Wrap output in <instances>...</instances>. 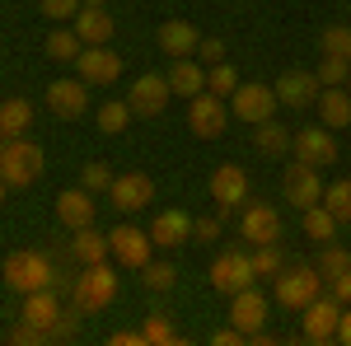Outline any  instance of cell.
<instances>
[{
	"instance_id": "obj_50",
	"label": "cell",
	"mask_w": 351,
	"mask_h": 346,
	"mask_svg": "<svg viewBox=\"0 0 351 346\" xmlns=\"http://www.w3.org/2000/svg\"><path fill=\"white\" fill-rule=\"evenodd\" d=\"M337 342H342V346H351V304L342 309V323H337Z\"/></svg>"
},
{
	"instance_id": "obj_21",
	"label": "cell",
	"mask_w": 351,
	"mask_h": 346,
	"mask_svg": "<svg viewBox=\"0 0 351 346\" xmlns=\"http://www.w3.org/2000/svg\"><path fill=\"white\" fill-rule=\"evenodd\" d=\"M150 239H155V248H183L192 239V215L188 211H160L150 220Z\"/></svg>"
},
{
	"instance_id": "obj_33",
	"label": "cell",
	"mask_w": 351,
	"mask_h": 346,
	"mask_svg": "<svg viewBox=\"0 0 351 346\" xmlns=\"http://www.w3.org/2000/svg\"><path fill=\"white\" fill-rule=\"evenodd\" d=\"M132 117H136V112H132L127 99H108V103L99 108V132H108V136L127 132V122H132Z\"/></svg>"
},
{
	"instance_id": "obj_35",
	"label": "cell",
	"mask_w": 351,
	"mask_h": 346,
	"mask_svg": "<svg viewBox=\"0 0 351 346\" xmlns=\"http://www.w3.org/2000/svg\"><path fill=\"white\" fill-rule=\"evenodd\" d=\"M281 267H286V258H281L276 243H258V248H253V271H258V276H271V281H276Z\"/></svg>"
},
{
	"instance_id": "obj_42",
	"label": "cell",
	"mask_w": 351,
	"mask_h": 346,
	"mask_svg": "<svg viewBox=\"0 0 351 346\" xmlns=\"http://www.w3.org/2000/svg\"><path fill=\"white\" fill-rule=\"evenodd\" d=\"M5 342L10 346H38V342H47V332H43V328H33V323H14V328H10V332H5Z\"/></svg>"
},
{
	"instance_id": "obj_15",
	"label": "cell",
	"mask_w": 351,
	"mask_h": 346,
	"mask_svg": "<svg viewBox=\"0 0 351 346\" xmlns=\"http://www.w3.org/2000/svg\"><path fill=\"white\" fill-rule=\"evenodd\" d=\"M239 239H248L253 248H258V243H276V239H281V215H276V206L253 201V206L239 215Z\"/></svg>"
},
{
	"instance_id": "obj_44",
	"label": "cell",
	"mask_w": 351,
	"mask_h": 346,
	"mask_svg": "<svg viewBox=\"0 0 351 346\" xmlns=\"http://www.w3.org/2000/svg\"><path fill=\"white\" fill-rule=\"evenodd\" d=\"M220 230H225L220 215H197V220H192V239H202V243H216Z\"/></svg>"
},
{
	"instance_id": "obj_6",
	"label": "cell",
	"mask_w": 351,
	"mask_h": 346,
	"mask_svg": "<svg viewBox=\"0 0 351 346\" xmlns=\"http://www.w3.org/2000/svg\"><path fill=\"white\" fill-rule=\"evenodd\" d=\"M108 248H112V262L127 267V271H141V267L150 262V253H155V239H150V230H136V225H117L108 234Z\"/></svg>"
},
{
	"instance_id": "obj_39",
	"label": "cell",
	"mask_w": 351,
	"mask_h": 346,
	"mask_svg": "<svg viewBox=\"0 0 351 346\" xmlns=\"http://www.w3.org/2000/svg\"><path fill=\"white\" fill-rule=\"evenodd\" d=\"M112 178H117V173H112L108 164H84L80 169V187H89V192H108Z\"/></svg>"
},
{
	"instance_id": "obj_18",
	"label": "cell",
	"mask_w": 351,
	"mask_h": 346,
	"mask_svg": "<svg viewBox=\"0 0 351 346\" xmlns=\"http://www.w3.org/2000/svg\"><path fill=\"white\" fill-rule=\"evenodd\" d=\"M276 89V103H286V108H309V103H319V75L314 71H286L281 80L271 84Z\"/></svg>"
},
{
	"instance_id": "obj_1",
	"label": "cell",
	"mask_w": 351,
	"mask_h": 346,
	"mask_svg": "<svg viewBox=\"0 0 351 346\" xmlns=\"http://www.w3.org/2000/svg\"><path fill=\"white\" fill-rule=\"evenodd\" d=\"M5 286L14 295H33V291H47L56 286V271L47 262V253H33V248H19L5 258Z\"/></svg>"
},
{
	"instance_id": "obj_19",
	"label": "cell",
	"mask_w": 351,
	"mask_h": 346,
	"mask_svg": "<svg viewBox=\"0 0 351 346\" xmlns=\"http://www.w3.org/2000/svg\"><path fill=\"white\" fill-rule=\"evenodd\" d=\"M243 197H248V173H243L239 164H220L216 173H211V201H216L220 211H234Z\"/></svg>"
},
{
	"instance_id": "obj_27",
	"label": "cell",
	"mask_w": 351,
	"mask_h": 346,
	"mask_svg": "<svg viewBox=\"0 0 351 346\" xmlns=\"http://www.w3.org/2000/svg\"><path fill=\"white\" fill-rule=\"evenodd\" d=\"M71 258H75L80 267H89V262H108V258H112L108 234H99L94 225H84V230H75V239H71Z\"/></svg>"
},
{
	"instance_id": "obj_9",
	"label": "cell",
	"mask_w": 351,
	"mask_h": 346,
	"mask_svg": "<svg viewBox=\"0 0 351 346\" xmlns=\"http://www.w3.org/2000/svg\"><path fill=\"white\" fill-rule=\"evenodd\" d=\"M281 192H286V201L300 206V211H309V206H319L324 201V178H319V169L314 164L295 160L286 169V178H281Z\"/></svg>"
},
{
	"instance_id": "obj_45",
	"label": "cell",
	"mask_w": 351,
	"mask_h": 346,
	"mask_svg": "<svg viewBox=\"0 0 351 346\" xmlns=\"http://www.w3.org/2000/svg\"><path fill=\"white\" fill-rule=\"evenodd\" d=\"M75 332H80V309H75V314H61V319H56V328H52V337H47V342H71V337H75Z\"/></svg>"
},
{
	"instance_id": "obj_14",
	"label": "cell",
	"mask_w": 351,
	"mask_h": 346,
	"mask_svg": "<svg viewBox=\"0 0 351 346\" xmlns=\"http://www.w3.org/2000/svg\"><path fill=\"white\" fill-rule=\"evenodd\" d=\"M267 295L258 291V286H243L239 295H230V323H234V328H239L243 337H248V332H258V328H263V323H267Z\"/></svg>"
},
{
	"instance_id": "obj_51",
	"label": "cell",
	"mask_w": 351,
	"mask_h": 346,
	"mask_svg": "<svg viewBox=\"0 0 351 346\" xmlns=\"http://www.w3.org/2000/svg\"><path fill=\"white\" fill-rule=\"evenodd\" d=\"M5 192H10V183H5V178H0V201H5Z\"/></svg>"
},
{
	"instance_id": "obj_10",
	"label": "cell",
	"mask_w": 351,
	"mask_h": 346,
	"mask_svg": "<svg viewBox=\"0 0 351 346\" xmlns=\"http://www.w3.org/2000/svg\"><path fill=\"white\" fill-rule=\"evenodd\" d=\"M108 201L122 215L145 211V206L155 201V178H150V173H117V178H112V187H108Z\"/></svg>"
},
{
	"instance_id": "obj_20",
	"label": "cell",
	"mask_w": 351,
	"mask_h": 346,
	"mask_svg": "<svg viewBox=\"0 0 351 346\" xmlns=\"http://www.w3.org/2000/svg\"><path fill=\"white\" fill-rule=\"evenodd\" d=\"M94 192L89 187H66L61 197H56V220L66 225V230H84V225H94Z\"/></svg>"
},
{
	"instance_id": "obj_36",
	"label": "cell",
	"mask_w": 351,
	"mask_h": 346,
	"mask_svg": "<svg viewBox=\"0 0 351 346\" xmlns=\"http://www.w3.org/2000/svg\"><path fill=\"white\" fill-rule=\"evenodd\" d=\"M314 75H319V84H324V89H332V84H347V75H351V61H342V56H324Z\"/></svg>"
},
{
	"instance_id": "obj_37",
	"label": "cell",
	"mask_w": 351,
	"mask_h": 346,
	"mask_svg": "<svg viewBox=\"0 0 351 346\" xmlns=\"http://www.w3.org/2000/svg\"><path fill=\"white\" fill-rule=\"evenodd\" d=\"M145 342L160 346V342H178V332H173V323H169V314H145Z\"/></svg>"
},
{
	"instance_id": "obj_29",
	"label": "cell",
	"mask_w": 351,
	"mask_h": 346,
	"mask_svg": "<svg viewBox=\"0 0 351 346\" xmlns=\"http://www.w3.org/2000/svg\"><path fill=\"white\" fill-rule=\"evenodd\" d=\"M28 127H33V103H28V99H5V103H0V132L14 140V136H24Z\"/></svg>"
},
{
	"instance_id": "obj_47",
	"label": "cell",
	"mask_w": 351,
	"mask_h": 346,
	"mask_svg": "<svg viewBox=\"0 0 351 346\" xmlns=\"http://www.w3.org/2000/svg\"><path fill=\"white\" fill-rule=\"evenodd\" d=\"M328 295L342 299V304H351V267H347V271H337V276L328 281Z\"/></svg>"
},
{
	"instance_id": "obj_40",
	"label": "cell",
	"mask_w": 351,
	"mask_h": 346,
	"mask_svg": "<svg viewBox=\"0 0 351 346\" xmlns=\"http://www.w3.org/2000/svg\"><path fill=\"white\" fill-rule=\"evenodd\" d=\"M347 267H351V253H347V248H337V243H328L324 258H319V276L332 281V276H337V271H347Z\"/></svg>"
},
{
	"instance_id": "obj_48",
	"label": "cell",
	"mask_w": 351,
	"mask_h": 346,
	"mask_svg": "<svg viewBox=\"0 0 351 346\" xmlns=\"http://www.w3.org/2000/svg\"><path fill=\"white\" fill-rule=\"evenodd\" d=\"M108 342L112 346H150V342H145V332H136V328H117Z\"/></svg>"
},
{
	"instance_id": "obj_2",
	"label": "cell",
	"mask_w": 351,
	"mask_h": 346,
	"mask_svg": "<svg viewBox=\"0 0 351 346\" xmlns=\"http://www.w3.org/2000/svg\"><path fill=\"white\" fill-rule=\"evenodd\" d=\"M75 309L80 314H104L112 299H117V271H112L108 262H89L75 276Z\"/></svg>"
},
{
	"instance_id": "obj_43",
	"label": "cell",
	"mask_w": 351,
	"mask_h": 346,
	"mask_svg": "<svg viewBox=\"0 0 351 346\" xmlns=\"http://www.w3.org/2000/svg\"><path fill=\"white\" fill-rule=\"evenodd\" d=\"M38 5H43V14H47L52 24H61V19H75V14L84 10V0H38Z\"/></svg>"
},
{
	"instance_id": "obj_49",
	"label": "cell",
	"mask_w": 351,
	"mask_h": 346,
	"mask_svg": "<svg viewBox=\"0 0 351 346\" xmlns=\"http://www.w3.org/2000/svg\"><path fill=\"white\" fill-rule=\"evenodd\" d=\"M211 342H216V346H239V342H248V337H243L239 328L230 323V328H220V332H216V337H211Z\"/></svg>"
},
{
	"instance_id": "obj_22",
	"label": "cell",
	"mask_w": 351,
	"mask_h": 346,
	"mask_svg": "<svg viewBox=\"0 0 351 346\" xmlns=\"http://www.w3.org/2000/svg\"><path fill=\"white\" fill-rule=\"evenodd\" d=\"M71 28L84 38V47H108V42H112V28H117V24H112V14L104 10V5H84Z\"/></svg>"
},
{
	"instance_id": "obj_38",
	"label": "cell",
	"mask_w": 351,
	"mask_h": 346,
	"mask_svg": "<svg viewBox=\"0 0 351 346\" xmlns=\"http://www.w3.org/2000/svg\"><path fill=\"white\" fill-rule=\"evenodd\" d=\"M324 56H342V61H351V28L347 24H332L324 33Z\"/></svg>"
},
{
	"instance_id": "obj_26",
	"label": "cell",
	"mask_w": 351,
	"mask_h": 346,
	"mask_svg": "<svg viewBox=\"0 0 351 346\" xmlns=\"http://www.w3.org/2000/svg\"><path fill=\"white\" fill-rule=\"evenodd\" d=\"M169 89H173L178 99H197V94L206 89V66L192 61V56L173 61V66H169Z\"/></svg>"
},
{
	"instance_id": "obj_11",
	"label": "cell",
	"mask_w": 351,
	"mask_h": 346,
	"mask_svg": "<svg viewBox=\"0 0 351 346\" xmlns=\"http://www.w3.org/2000/svg\"><path fill=\"white\" fill-rule=\"evenodd\" d=\"M206 276H211V286H216L220 295H239L243 286H253V281H258L253 258H243V253H220Z\"/></svg>"
},
{
	"instance_id": "obj_41",
	"label": "cell",
	"mask_w": 351,
	"mask_h": 346,
	"mask_svg": "<svg viewBox=\"0 0 351 346\" xmlns=\"http://www.w3.org/2000/svg\"><path fill=\"white\" fill-rule=\"evenodd\" d=\"M141 271H145V286H150V291H169V286H173V276H178L169 262H155V258L141 267Z\"/></svg>"
},
{
	"instance_id": "obj_3",
	"label": "cell",
	"mask_w": 351,
	"mask_h": 346,
	"mask_svg": "<svg viewBox=\"0 0 351 346\" xmlns=\"http://www.w3.org/2000/svg\"><path fill=\"white\" fill-rule=\"evenodd\" d=\"M324 295V276L319 267H291V271H276V304L300 314L304 304H314Z\"/></svg>"
},
{
	"instance_id": "obj_30",
	"label": "cell",
	"mask_w": 351,
	"mask_h": 346,
	"mask_svg": "<svg viewBox=\"0 0 351 346\" xmlns=\"http://www.w3.org/2000/svg\"><path fill=\"white\" fill-rule=\"evenodd\" d=\"M253 140H258V150H263V155H271V160H281V155L291 150V132H286V127H276L271 117L253 127Z\"/></svg>"
},
{
	"instance_id": "obj_5",
	"label": "cell",
	"mask_w": 351,
	"mask_h": 346,
	"mask_svg": "<svg viewBox=\"0 0 351 346\" xmlns=\"http://www.w3.org/2000/svg\"><path fill=\"white\" fill-rule=\"evenodd\" d=\"M342 299H332V295H319L314 304H304L300 309V319H304V342H314V346H324V342H337V323H342Z\"/></svg>"
},
{
	"instance_id": "obj_31",
	"label": "cell",
	"mask_w": 351,
	"mask_h": 346,
	"mask_svg": "<svg viewBox=\"0 0 351 346\" xmlns=\"http://www.w3.org/2000/svg\"><path fill=\"white\" fill-rule=\"evenodd\" d=\"M80 52H84V38L75 28H52V33H47V56H52V61H75Z\"/></svg>"
},
{
	"instance_id": "obj_17",
	"label": "cell",
	"mask_w": 351,
	"mask_h": 346,
	"mask_svg": "<svg viewBox=\"0 0 351 346\" xmlns=\"http://www.w3.org/2000/svg\"><path fill=\"white\" fill-rule=\"evenodd\" d=\"M75 71H80L84 84H117V75H122V56L108 52V47H84V52L75 56Z\"/></svg>"
},
{
	"instance_id": "obj_8",
	"label": "cell",
	"mask_w": 351,
	"mask_h": 346,
	"mask_svg": "<svg viewBox=\"0 0 351 346\" xmlns=\"http://www.w3.org/2000/svg\"><path fill=\"white\" fill-rule=\"evenodd\" d=\"M225 122H230V108H225V99H216L211 89H202L197 99H188V127L202 136V140L225 136Z\"/></svg>"
},
{
	"instance_id": "obj_34",
	"label": "cell",
	"mask_w": 351,
	"mask_h": 346,
	"mask_svg": "<svg viewBox=\"0 0 351 346\" xmlns=\"http://www.w3.org/2000/svg\"><path fill=\"white\" fill-rule=\"evenodd\" d=\"M206 89H211L216 99H230V94L239 89V71L225 66V61H220V66H206Z\"/></svg>"
},
{
	"instance_id": "obj_46",
	"label": "cell",
	"mask_w": 351,
	"mask_h": 346,
	"mask_svg": "<svg viewBox=\"0 0 351 346\" xmlns=\"http://www.w3.org/2000/svg\"><path fill=\"white\" fill-rule=\"evenodd\" d=\"M197 56H202V66H220L225 61V42L220 38H202L197 42Z\"/></svg>"
},
{
	"instance_id": "obj_24",
	"label": "cell",
	"mask_w": 351,
	"mask_h": 346,
	"mask_svg": "<svg viewBox=\"0 0 351 346\" xmlns=\"http://www.w3.org/2000/svg\"><path fill=\"white\" fill-rule=\"evenodd\" d=\"M24 323H33V328H43L47 337H52V328H56V319H61V299H56V291L47 286V291H33V295H24V314H19Z\"/></svg>"
},
{
	"instance_id": "obj_23",
	"label": "cell",
	"mask_w": 351,
	"mask_h": 346,
	"mask_svg": "<svg viewBox=\"0 0 351 346\" xmlns=\"http://www.w3.org/2000/svg\"><path fill=\"white\" fill-rule=\"evenodd\" d=\"M160 52H169L173 61H183V56L197 52V42H202V33L188 24V19H169V24H160Z\"/></svg>"
},
{
	"instance_id": "obj_7",
	"label": "cell",
	"mask_w": 351,
	"mask_h": 346,
	"mask_svg": "<svg viewBox=\"0 0 351 346\" xmlns=\"http://www.w3.org/2000/svg\"><path fill=\"white\" fill-rule=\"evenodd\" d=\"M230 112L248 122V127H258V122H267L276 117V89L271 84H239L234 94H230Z\"/></svg>"
},
{
	"instance_id": "obj_12",
	"label": "cell",
	"mask_w": 351,
	"mask_h": 346,
	"mask_svg": "<svg viewBox=\"0 0 351 346\" xmlns=\"http://www.w3.org/2000/svg\"><path fill=\"white\" fill-rule=\"evenodd\" d=\"M291 150H295V160L314 164V169H328V164L337 160V136L328 132V127H300L291 136Z\"/></svg>"
},
{
	"instance_id": "obj_4",
	"label": "cell",
	"mask_w": 351,
	"mask_h": 346,
	"mask_svg": "<svg viewBox=\"0 0 351 346\" xmlns=\"http://www.w3.org/2000/svg\"><path fill=\"white\" fill-rule=\"evenodd\" d=\"M38 173H43V145L14 136V140L0 150V178L10 187H28V183H38Z\"/></svg>"
},
{
	"instance_id": "obj_52",
	"label": "cell",
	"mask_w": 351,
	"mask_h": 346,
	"mask_svg": "<svg viewBox=\"0 0 351 346\" xmlns=\"http://www.w3.org/2000/svg\"><path fill=\"white\" fill-rule=\"evenodd\" d=\"M5 145H10V136H5V132H0V150H5Z\"/></svg>"
},
{
	"instance_id": "obj_16",
	"label": "cell",
	"mask_w": 351,
	"mask_h": 346,
	"mask_svg": "<svg viewBox=\"0 0 351 346\" xmlns=\"http://www.w3.org/2000/svg\"><path fill=\"white\" fill-rule=\"evenodd\" d=\"M47 108H52L56 117H66V122H75L89 112V84L84 80H52L47 84Z\"/></svg>"
},
{
	"instance_id": "obj_28",
	"label": "cell",
	"mask_w": 351,
	"mask_h": 346,
	"mask_svg": "<svg viewBox=\"0 0 351 346\" xmlns=\"http://www.w3.org/2000/svg\"><path fill=\"white\" fill-rule=\"evenodd\" d=\"M300 225H304V239H314V243H332L337 239V215L328 211L324 201L309 206V211H300Z\"/></svg>"
},
{
	"instance_id": "obj_54",
	"label": "cell",
	"mask_w": 351,
	"mask_h": 346,
	"mask_svg": "<svg viewBox=\"0 0 351 346\" xmlns=\"http://www.w3.org/2000/svg\"><path fill=\"white\" fill-rule=\"evenodd\" d=\"M347 94H351V75H347Z\"/></svg>"
},
{
	"instance_id": "obj_53",
	"label": "cell",
	"mask_w": 351,
	"mask_h": 346,
	"mask_svg": "<svg viewBox=\"0 0 351 346\" xmlns=\"http://www.w3.org/2000/svg\"><path fill=\"white\" fill-rule=\"evenodd\" d=\"M84 5H104V0H84Z\"/></svg>"
},
{
	"instance_id": "obj_32",
	"label": "cell",
	"mask_w": 351,
	"mask_h": 346,
	"mask_svg": "<svg viewBox=\"0 0 351 346\" xmlns=\"http://www.w3.org/2000/svg\"><path fill=\"white\" fill-rule=\"evenodd\" d=\"M324 206L337 215V225H351V178H337L324 187Z\"/></svg>"
},
{
	"instance_id": "obj_13",
	"label": "cell",
	"mask_w": 351,
	"mask_h": 346,
	"mask_svg": "<svg viewBox=\"0 0 351 346\" xmlns=\"http://www.w3.org/2000/svg\"><path fill=\"white\" fill-rule=\"evenodd\" d=\"M169 75H136L132 89H127V103H132L136 117H160L164 103H169Z\"/></svg>"
},
{
	"instance_id": "obj_25",
	"label": "cell",
	"mask_w": 351,
	"mask_h": 346,
	"mask_svg": "<svg viewBox=\"0 0 351 346\" xmlns=\"http://www.w3.org/2000/svg\"><path fill=\"white\" fill-rule=\"evenodd\" d=\"M319 122H324L328 132H337V127H351V94H347V84L319 89Z\"/></svg>"
}]
</instances>
